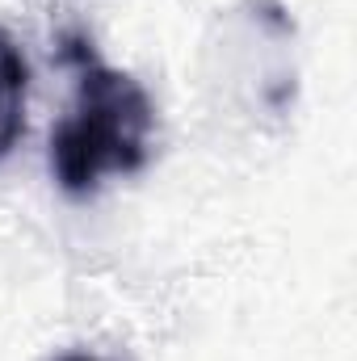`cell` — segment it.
<instances>
[{"mask_svg": "<svg viewBox=\"0 0 357 361\" xmlns=\"http://www.w3.org/2000/svg\"><path fill=\"white\" fill-rule=\"evenodd\" d=\"M63 55L80 68L76 105L51 135V169L68 197H89L105 177L139 173L152 152L156 109L131 72L105 68L89 42L68 38Z\"/></svg>", "mask_w": 357, "mask_h": 361, "instance_id": "obj_1", "label": "cell"}, {"mask_svg": "<svg viewBox=\"0 0 357 361\" xmlns=\"http://www.w3.org/2000/svg\"><path fill=\"white\" fill-rule=\"evenodd\" d=\"M59 361H101V357H85V353H68V357H59Z\"/></svg>", "mask_w": 357, "mask_h": 361, "instance_id": "obj_3", "label": "cell"}, {"mask_svg": "<svg viewBox=\"0 0 357 361\" xmlns=\"http://www.w3.org/2000/svg\"><path fill=\"white\" fill-rule=\"evenodd\" d=\"M25 89H30V68L8 30H0V160L17 147L25 130Z\"/></svg>", "mask_w": 357, "mask_h": 361, "instance_id": "obj_2", "label": "cell"}]
</instances>
